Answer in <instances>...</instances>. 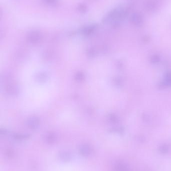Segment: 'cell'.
Masks as SVG:
<instances>
[{
    "label": "cell",
    "mask_w": 171,
    "mask_h": 171,
    "mask_svg": "<svg viewBox=\"0 0 171 171\" xmlns=\"http://www.w3.org/2000/svg\"><path fill=\"white\" fill-rule=\"evenodd\" d=\"M92 152L91 147L89 145L87 144L82 145L79 148V152L81 155L84 156H88L90 155Z\"/></svg>",
    "instance_id": "7a4b0ae2"
},
{
    "label": "cell",
    "mask_w": 171,
    "mask_h": 171,
    "mask_svg": "<svg viewBox=\"0 0 171 171\" xmlns=\"http://www.w3.org/2000/svg\"><path fill=\"white\" fill-rule=\"evenodd\" d=\"M28 136L26 135H16L14 136V138L17 140H23L28 138Z\"/></svg>",
    "instance_id": "8fae6325"
},
{
    "label": "cell",
    "mask_w": 171,
    "mask_h": 171,
    "mask_svg": "<svg viewBox=\"0 0 171 171\" xmlns=\"http://www.w3.org/2000/svg\"><path fill=\"white\" fill-rule=\"evenodd\" d=\"M27 123L28 126L31 129H37L39 125V121L37 118L32 117L28 119Z\"/></svg>",
    "instance_id": "277c9868"
},
{
    "label": "cell",
    "mask_w": 171,
    "mask_h": 171,
    "mask_svg": "<svg viewBox=\"0 0 171 171\" xmlns=\"http://www.w3.org/2000/svg\"><path fill=\"white\" fill-rule=\"evenodd\" d=\"M114 169L116 171H127L128 168L125 164L123 163H118L116 164Z\"/></svg>",
    "instance_id": "52a82bcc"
},
{
    "label": "cell",
    "mask_w": 171,
    "mask_h": 171,
    "mask_svg": "<svg viewBox=\"0 0 171 171\" xmlns=\"http://www.w3.org/2000/svg\"><path fill=\"white\" fill-rule=\"evenodd\" d=\"M159 60V58L158 56L154 55L151 57V61L153 63H158Z\"/></svg>",
    "instance_id": "7c38bea8"
},
{
    "label": "cell",
    "mask_w": 171,
    "mask_h": 171,
    "mask_svg": "<svg viewBox=\"0 0 171 171\" xmlns=\"http://www.w3.org/2000/svg\"><path fill=\"white\" fill-rule=\"evenodd\" d=\"M159 150L162 153L165 154L167 153L169 151V147L167 145H163L159 147Z\"/></svg>",
    "instance_id": "9c48e42d"
},
{
    "label": "cell",
    "mask_w": 171,
    "mask_h": 171,
    "mask_svg": "<svg viewBox=\"0 0 171 171\" xmlns=\"http://www.w3.org/2000/svg\"><path fill=\"white\" fill-rule=\"evenodd\" d=\"M166 84L168 85H171V73H168L166 75Z\"/></svg>",
    "instance_id": "30bf717a"
},
{
    "label": "cell",
    "mask_w": 171,
    "mask_h": 171,
    "mask_svg": "<svg viewBox=\"0 0 171 171\" xmlns=\"http://www.w3.org/2000/svg\"><path fill=\"white\" fill-rule=\"evenodd\" d=\"M30 38L32 42H37V41L39 40L40 39V36L39 34L35 33L32 34V35L30 36Z\"/></svg>",
    "instance_id": "ba28073f"
},
{
    "label": "cell",
    "mask_w": 171,
    "mask_h": 171,
    "mask_svg": "<svg viewBox=\"0 0 171 171\" xmlns=\"http://www.w3.org/2000/svg\"><path fill=\"white\" fill-rule=\"evenodd\" d=\"M157 7L156 0H146L145 2V7L146 10L152 12L155 10Z\"/></svg>",
    "instance_id": "3957f363"
},
{
    "label": "cell",
    "mask_w": 171,
    "mask_h": 171,
    "mask_svg": "<svg viewBox=\"0 0 171 171\" xmlns=\"http://www.w3.org/2000/svg\"><path fill=\"white\" fill-rule=\"evenodd\" d=\"M130 21L136 26H140L143 23V17L140 13L133 14L130 17Z\"/></svg>",
    "instance_id": "6da1fadb"
},
{
    "label": "cell",
    "mask_w": 171,
    "mask_h": 171,
    "mask_svg": "<svg viewBox=\"0 0 171 171\" xmlns=\"http://www.w3.org/2000/svg\"><path fill=\"white\" fill-rule=\"evenodd\" d=\"M14 153L13 151H11L10 150H8L7 152V155L9 157H12V156H13Z\"/></svg>",
    "instance_id": "4fadbf2b"
},
{
    "label": "cell",
    "mask_w": 171,
    "mask_h": 171,
    "mask_svg": "<svg viewBox=\"0 0 171 171\" xmlns=\"http://www.w3.org/2000/svg\"><path fill=\"white\" fill-rule=\"evenodd\" d=\"M45 141L48 143H53L55 142L56 140V137L55 135L53 133H48L45 136Z\"/></svg>",
    "instance_id": "5b68a950"
},
{
    "label": "cell",
    "mask_w": 171,
    "mask_h": 171,
    "mask_svg": "<svg viewBox=\"0 0 171 171\" xmlns=\"http://www.w3.org/2000/svg\"><path fill=\"white\" fill-rule=\"evenodd\" d=\"M59 157L63 161H68L71 159V155L69 153L66 151H63L60 153Z\"/></svg>",
    "instance_id": "8992f818"
}]
</instances>
